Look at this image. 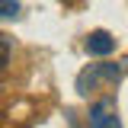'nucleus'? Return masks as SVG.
<instances>
[{
	"label": "nucleus",
	"mask_w": 128,
	"mask_h": 128,
	"mask_svg": "<svg viewBox=\"0 0 128 128\" xmlns=\"http://www.w3.org/2000/svg\"><path fill=\"white\" fill-rule=\"evenodd\" d=\"M118 74H122V67H118V64H93L86 74H80L77 90H83L86 83H90V90H93L99 80H118ZM90 90H86V93H90Z\"/></svg>",
	"instance_id": "nucleus-1"
},
{
	"label": "nucleus",
	"mask_w": 128,
	"mask_h": 128,
	"mask_svg": "<svg viewBox=\"0 0 128 128\" xmlns=\"http://www.w3.org/2000/svg\"><path fill=\"white\" fill-rule=\"evenodd\" d=\"M90 125L93 128H112L118 125V109H115V99H99L93 109H90Z\"/></svg>",
	"instance_id": "nucleus-2"
},
{
	"label": "nucleus",
	"mask_w": 128,
	"mask_h": 128,
	"mask_svg": "<svg viewBox=\"0 0 128 128\" xmlns=\"http://www.w3.org/2000/svg\"><path fill=\"white\" fill-rule=\"evenodd\" d=\"M10 51H13V42L0 32V70H6V64H10Z\"/></svg>",
	"instance_id": "nucleus-4"
},
{
	"label": "nucleus",
	"mask_w": 128,
	"mask_h": 128,
	"mask_svg": "<svg viewBox=\"0 0 128 128\" xmlns=\"http://www.w3.org/2000/svg\"><path fill=\"white\" fill-rule=\"evenodd\" d=\"M19 13V3L16 0H0V16L3 19H10V16H16Z\"/></svg>",
	"instance_id": "nucleus-5"
},
{
	"label": "nucleus",
	"mask_w": 128,
	"mask_h": 128,
	"mask_svg": "<svg viewBox=\"0 0 128 128\" xmlns=\"http://www.w3.org/2000/svg\"><path fill=\"white\" fill-rule=\"evenodd\" d=\"M86 51L96 54V58H106V54L115 51V38H112L106 29H96V32H90V38H86Z\"/></svg>",
	"instance_id": "nucleus-3"
}]
</instances>
